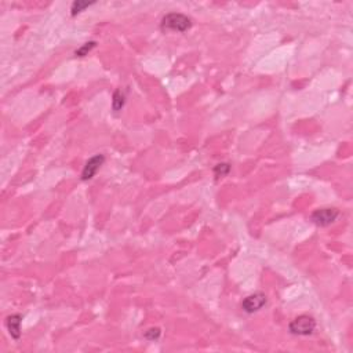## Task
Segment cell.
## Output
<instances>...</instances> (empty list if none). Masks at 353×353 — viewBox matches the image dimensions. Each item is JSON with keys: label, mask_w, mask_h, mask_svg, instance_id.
<instances>
[{"label": "cell", "mask_w": 353, "mask_h": 353, "mask_svg": "<svg viewBox=\"0 0 353 353\" xmlns=\"http://www.w3.org/2000/svg\"><path fill=\"white\" fill-rule=\"evenodd\" d=\"M230 171V166L228 163H220L214 167V174L217 178H221V176L228 175Z\"/></svg>", "instance_id": "10"}, {"label": "cell", "mask_w": 353, "mask_h": 353, "mask_svg": "<svg viewBox=\"0 0 353 353\" xmlns=\"http://www.w3.org/2000/svg\"><path fill=\"white\" fill-rule=\"evenodd\" d=\"M145 338H148L150 341H155L160 337V328H149L148 331H145Z\"/></svg>", "instance_id": "11"}, {"label": "cell", "mask_w": 353, "mask_h": 353, "mask_svg": "<svg viewBox=\"0 0 353 353\" xmlns=\"http://www.w3.org/2000/svg\"><path fill=\"white\" fill-rule=\"evenodd\" d=\"M267 295L263 293H254V294L246 297L241 302V309L246 313H255L259 309H262L267 305Z\"/></svg>", "instance_id": "4"}, {"label": "cell", "mask_w": 353, "mask_h": 353, "mask_svg": "<svg viewBox=\"0 0 353 353\" xmlns=\"http://www.w3.org/2000/svg\"><path fill=\"white\" fill-rule=\"evenodd\" d=\"M316 328V320L309 315H301L290 323L289 330L294 335H310Z\"/></svg>", "instance_id": "2"}, {"label": "cell", "mask_w": 353, "mask_h": 353, "mask_svg": "<svg viewBox=\"0 0 353 353\" xmlns=\"http://www.w3.org/2000/svg\"><path fill=\"white\" fill-rule=\"evenodd\" d=\"M93 3H87V2H73L72 3V7H70V14H72V17L77 16L79 13H81V11L84 10V9H87L89 6H91Z\"/></svg>", "instance_id": "8"}, {"label": "cell", "mask_w": 353, "mask_h": 353, "mask_svg": "<svg viewBox=\"0 0 353 353\" xmlns=\"http://www.w3.org/2000/svg\"><path fill=\"white\" fill-rule=\"evenodd\" d=\"M124 102H126V98H124V94L120 90L115 91L113 94V100H112V108L115 112H120L124 107Z\"/></svg>", "instance_id": "7"}, {"label": "cell", "mask_w": 353, "mask_h": 353, "mask_svg": "<svg viewBox=\"0 0 353 353\" xmlns=\"http://www.w3.org/2000/svg\"><path fill=\"white\" fill-rule=\"evenodd\" d=\"M96 46H97L96 42H89V43H84L80 48H77V50H76L75 55L76 57H86L87 54L90 53L91 50L96 47Z\"/></svg>", "instance_id": "9"}, {"label": "cell", "mask_w": 353, "mask_h": 353, "mask_svg": "<svg viewBox=\"0 0 353 353\" xmlns=\"http://www.w3.org/2000/svg\"><path fill=\"white\" fill-rule=\"evenodd\" d=\"M105 161V156L104 155H96L93 156L91 159H89V161L86 163V166L81 171V180L83 181H89L91 178H94V175L97 174V171L101 168V166Z\"/></svg>", "instance_id": "5"}, {"label": "cell", "mask_w": 353, "mask_h": 353, "mask_svg": "<svg viewBox=\"0 0 353 353\" xmlns=\"http://www.w3.org/2000/svg\"><path fill=\"white\" fill-rule=\"evenodd\" d=\"M21 315H11L6 319V327L10 332L11 338H14V339H20V337H21Z\"/></svg>", "instance_id": "6"}, {"label": "cell", "mask_w": 353, "mask_h": 353, "mask_svg": "<svg viewBox=\"0 0 353 353\" xmlns=\"http://www.w3.org/2000/svg\"><path fill=\"white\" fill-rule=\"evenodd\" d=\"M192 27V20L181 13H168L163 17L160 28L163 32H185Z\"/></svg>", "instance_id": "1"}, {"label": "cell", "mask_w": 353, "mask_h": 353, "mask_svg": "<svg viewBox=\"0 0 353 353\" xmlns=\"http://www.w3.org/2000/svg\"><path fill=\"white\" fill-rule=\"evenodd\" d=\"M338 215H339V211L337 209H319L312 213L310 220L317 226L324 228V226L331 225L334 221L337 220Z\"/></svg>", "instance_id": "3"}]
</instances>
